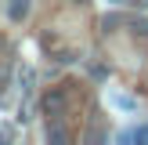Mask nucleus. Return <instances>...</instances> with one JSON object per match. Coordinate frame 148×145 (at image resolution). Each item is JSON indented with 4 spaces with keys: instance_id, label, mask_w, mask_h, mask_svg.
<instances>
[{
    "instance_id": "nucleus-1",
    "label": "nucleus",
    "mask_w": 148,
    "mask_h": 145,
    "mask_svg": "<svg viewBox=\"0 0 148 145\" xmlns=\"http://www.w3.org/2000/svg\"><path fill=\"white\" fill-rule=\"evenodd\" d=\"M40 109H43V116H47V120H62V116H65V109H69V94L54 87V91H47V94H43Z\"/></svg>"
},
{
    "instance_id": "nucleus-2",
    "label": "nucleus",
    "mask_w": 148,
    "mask_h": 145,
    "mask_svg": "<svg viewBox=\"0 0 148 145\" xmlns=\"http://www.w3.org/2000/svg\"><path fill=\"white\" fill-rule=\"evenodd\" d=\"M7 18L18 26V22L29 18V0H7Z\"/></svg>"
},
{
    "instance_id": "nucleus-3",
    "label": "nucleus",
    "mask_w": 148,
    "mask_h": 145,
    "mask_svg": "<svg viewBox=\"0 0 148 145\" xmlns=\"http://www.w3.org/2000/svg\"><path fill=\"white\" fill-rule=\"evenodd\" d=\"M47 142H54V145H65V142H69V130H65L62 127V123H47Z\"/></svg>"
},
{
    "instance_id": "nucleus-4",
    "label": "nucleus",
    "mask_w": 148,
    "mask_h": 145,
    "mask_svg": "<svg viewBox=\"0 0 148 145\" xmlns=\"http://www.w3.org/2000/svg\"><path fill=\"white\" fill-rule=\"evenodd\" d=\"M130 29H134V36H137V40H148V18H137Z\"/></svg>"
},
{
    "instance_id": "nucleus-5",
    "label": "nucleus",
    "mask_w": 148,
    "mask_h": 145,
    "mask_svg": "<svg viewBox=\"0 0 148 145\" xmlns=\"http://www.w3.org/2000/svg\"><path fill=\"white\" fill-rule=\"evenodd\" d=\"M134 142H141V145H148V123H141V127L134 130Z\"/></svg>"
},
{
    "instance_id": "nucleus-6",
    "label": "nucleus",
    "mask_w": 148,
    "mask_h": 145,
    "mask_svg": "<svg viewBox=\"0 0 148 145\" xmlns=\"http://www.w3.org/2000/svg\"><path fill=\"white\" fill-rule=\"evenodd\" d=\"M112 4H123V0H112Z\"/></svg>"
},
{
    "instance_id": "nucleus-7",
    "label": "nucleus",
    "mask_w": 148,
    "mask_h": 145,
    "mask_svg": "<svg viewBox=\"0 0 148 145\" xmlns=\"http://www.w3.org/2000/svg\"><path fill=\"white\" fill-rule=\"evenodd\" d=\"M145 4H148V0H145Z\"/></svg>"
}]
</instances>
